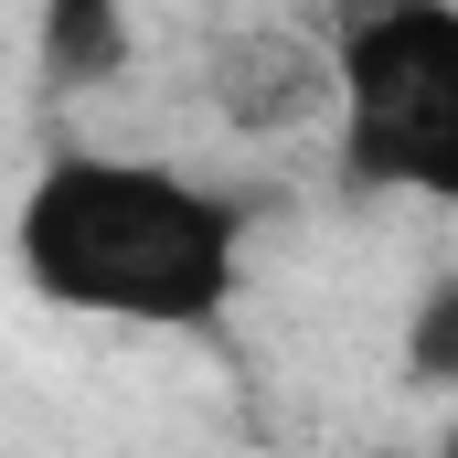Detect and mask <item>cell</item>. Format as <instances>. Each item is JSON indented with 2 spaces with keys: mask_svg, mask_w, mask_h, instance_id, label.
I'll use <instances>...</instances> for the list:
<instances>
[{
  "mask_svg": "<svg viewBox=\"0 0 458 458\" xmlns=\"http://www.w3.org/2000/svg\"><path fill=\"white\" fill-rule=\"evenodd\" d=\"M331 139L352 192L458 203V0H362L331 32Z\"/></svg>",
  "mask_w": 458,
  "mask_h": 458,
  "instance_id": "7a4b0ae2",
  "label": "cell"
},
{
  "mask_svg": "<svg viewBox=\"0 0 458 458\" xmlns=\"http://www.w3.org/2000/svg\"><path fill=\"white\" fill-rule=\"evenodd\" d=\"M21 277L117 331H203L234 299L245 267V214L225 192H203L171 160H128V149H54L21 192L11 225Z\"/></svg>",
  "mask_w": 458,
  "mask_h": 458,
  "instance_id": "6da1fadb",
  "label": "cell"
},
{
  "mask_svg": "<svg viewBox=\"0 0 458 458\" xmlns=\"http://www.w3.org/2000/svg\"><path fill=\"white\" fill-rule=\"evenodd\" d=\"M32 54H43V86H54V97L117 86V64H128V11H117V0H43Z\"/></svg>",
  "mask_w": 458,
  "mask_h": 458,
  "instance_id": "277c9868",
  "label": "cell"
},
{
  "mask_svg": "<svg viewBox=\"0 0 458 458\" xmlns=\"http://www.w3.org/2000/svg\"><path fill=\"white\" fill-rule=\"evenodd\" d=\"M214 97H225L234 128H288V117H331V43L320 54H299L288 32H245L214 54Z\"/></svg>",
  "mask_w": 458,
  "mask_h": 458,
  "instance_id": "3957f363",
  "label": "cell"
},
{
  "mask_svg": "<svg viewBox=\"0 0 458 458\" xmlns=\"http://www.w3.org/2000/svg\"><path fill=\"white\" fill-rule=\"evenodd\" d=\"M427 458H458V416H448V437H437V448H427Z\"/></svg>",
  "mask_w": 458,
  "mask_h": 458,
  "instance_id": "8992f818",
  "label": "cell"
},
{
  "mask_svg": "<svg viewBox=\"0 0 458 458\" xmlns=\"http://www.w3.org/2000/svg\"><path fill=\"white\" fill-rule=\"evenodd\" d=\"M405 384H448L458 394V277L416 288V310H405Z\"/></svg>",
  "mask_w": 458,
  "mask_h": 458,
  "instance_id": "5b68a950",
  "label": "cell"
}]
</instances>
